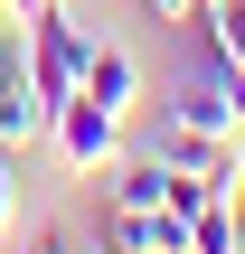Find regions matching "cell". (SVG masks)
I'll list each match as a JSON object with an SVG mask.
<instances>
[{
	"mask_svg": "<svg viewBox=\"0 0 245 254\" xmlns=\"http://www.w3.org/2000/svg\"><path fill=\"white\" fill-rule=\"evenodd\" d=\"M9 19H19V9H9V0H0V28H9Z\"/></svg>",
	"mask_w": 245,
	"mask_h": 254,
	"instance_id": "cell-12",
	"label": "cell"
},
{
	"mask_svg": "<svg viewBox=\"0 0 245 254\" xmlns=\"http://www.w3.org/2000/svg\"><path fill=\"white\" fill-rule=\"evenodd\" d=\"M19 28H28V85H38L47 104L85 94V66H94V19H85V9H66V0H47V9H28Z\"/></svg>",
	"mask_w": 245,
	"mask_h": 254,
	"instance_id": "cell-1",
	"label": "cell"
},
{
	"mask_svg": "<svg viewBox=\"0 0 245 254\" xmlns=\"http://www.w3.org/2000/svg\"><path fill=\"white\" fill-rule=\"evenodd\" d=\"M19 217V170H9V151H0V226Z\"/></svg>",
	"mask_w": 245,
	"mask_h": 254,
	"instance_id": "cell-7",
	"label": "cell"
},
{
	"mask_svg": "<svg viewBox=\"0 0 245 254\" xmlns=\"http://www.w3.org/2000/svg\"><path fill=\"white\" fill-rule=\"evenodd\" d=\"M236 141H245V113H236Z\"/></svg>",
	"mask_w": 245,
	"mask_h": 254,
	"instance_id": "cell-14",
	"label": "cell"
},
{
	"mask_svg": "<svg viewBox=\"0 0 245 254\" xmlns=\"http://www.w3.org/2000/svg\"><path fill=\"white\" fill-rule=\"evenodd\" d=\"M198 28H208V38L245 66V0H198Z\"/></svg>",
	"mask_w": 245,
	"mask_h": 254,
	"instance_id": "cell-6",
	"label": "cell"
},
{
	"mask_svg": "<svg viewBox=\"0 0 245 254\" xmlns=\"http://www.w3.org/2000/svg\"><path fill=\"white\" fill-rule=\"evenodd\" d=\"M85 94H94L104 113H132V94H142V66H132V47L94 38V66H85Z\"/></svg>",
	"mask_w": 245,
	"mask_h": 254,
	"instance_id": "cell-3",
	"label": "cell"
},
{
	"mask_svg": "<svg viewBox=\"0 0 245 254\" xmlns=\"http://www.w3.org/2000/svg\"><path fill=\"white\" fill-rule=\"evenodd\" d=\"M142 9H151V19H161V28H179V19H189V9H198V0H142Z\"/></svg>",
	"mask_w": 245,
	"mask_h": 254,
	"instance_id": "cell-9",
	"label": "cell"
},
{
	"mask_svg": "<svg viewBox=\"0 0 245 254\" xmlns=\"http://www.w3.org/2000/svg\"><path fill=\"white\" fill-rule=\"evenodd\" d=\"M28 254H76V236H66V226H38V236H28Z\"/></svg>",
	"mask_w": 245,
	"mask_h": 254,
	"instance_id": "cell-8",
	"label": "cell"
},
{
	"mask_svg": "<svg viewBox=\"0 0 245 254\" xmlns=\"http://www.w3.org/2000/svg\"><path fill=\"white\" fill-rule=\"evenodd\" d=\"M9 9H19V19H28V9H47V0H9Z\"/></svg>",
	"mask_w": 245,
	"mask_h": 254,
	"instance_id": "cell-11",
	"label": "cell"
},
{
	"mask_svg": "<svg viewBox=\"0 0 245 254\" xmlns=\"http://www.w3.org/2000/svg\"><path fill=\"white\" fill-rule=\"evenodd\" d=\"M47 94L38 85H0V151H28V141H47Z\"/></svg>",
	"mask_w": 245,
	"mask_h": 254,
	"instance_id": "cell-4",
	"label": "cell"
},
{
	"mask_svg": "<svg viewBox=\"0 0 245 254\" xmlns=\"http://www.w3.org/2000/svg\"><path fill=\"white\" fill-rule=\"evenodd\" d=\"M47 151H57L76 179H104V170L123 160V113H104L94 94H66V104L47 113Z\"/></svg>",
	"mask_w": 245,
	"mask_h": 254,
	"instance_id": "cell-2",
	"label": "cell"
},
{
	"mask_svg": "<svg viewBox=\"0 0 245 254\" xmlns=\"http://www.w3.org/2000/svg\"><path fill=\"white\" fill-rule=\"evenodd\" d=\"M236 236H245L236 198H208V207L189 217V254H236Z\"/></svg>",
	"mask_w": 245,
	"mask_h": 254,
	"instance_id": "cell-5",
	"label": "cell"
},
{
	"mask_svg": "<svg viewBox=\"0 0 245 254\" xmlns=\"http://www.w3.org/2000/svg\"><path fill=\"white\" fill-rule=\"evenodd\" d=\"M76 254H123V245H104V236H94V245H76Z\"/></svg>",
	"mask_w": 245,
	"mask_h": 254,
	"instance_id": "cell-10",
	"label": "cell"
},
{
	"mask_svg": "<svg viewBox=\"0 0 245 254\" xmlns=\"http://www.w3.org/2000/svg\"><path fill=\"white\" fill-rule=\"evenodd\" d=\"M236 217H245V189H236Z\"/></svg>",
	"mask_w": 245,
	"mask_h": 254,
	"instance_id": "cell-13",
	"label": "cell"
}]
</instances>
